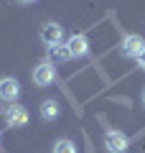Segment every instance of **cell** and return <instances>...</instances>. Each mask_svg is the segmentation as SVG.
Segmentation results:
<instances>
[{
	"label": "cell",
	"mask_w": 145,
	"mask_h": 153,
	"mask_svg": "<svg viewBox=\"0 0 145 153\" xmlns=\"http://www.w3.org/2000/svg\"><path fill=\"white\" fill-rule=\"evenodd\" d=\"M21 5H31V3H36V0H18Z\"/></svg>",
	"instance_id": "obj_12"
},
{
	"label": "cell",
	"mask_w": 145,
	"mask_h": 153,
	"mask_svg": "<svg viewBox=\"0 0 145 153\" xmlns=\"http://www.w3.org/2000/svg\"><path fill=\"white\" fill-rule=\"evenodd\" d=\"M51 56H54L56 61H66V59H71L69 56V51H66V46L61 44V46H54V49H51Z\"/></svg>",
	"instance_id": "obj_10"
},
{
	"label": "cell",
	"mask_w": 145,
	"mask_h": 153,
	"mask_svg": "<svg viewBox=\"0 0 145 153\" xmlns=\"http://www.w3.org/2000/svg\"><path fill=\"white\" fill-rule=\"evenodd\" d=\"M31 79H33L36 87H51V84L56 82V66H54V61L48 59V56H46V59H41L36 66H33Z\"/></svg>",
	"instance_id": "obj_1"
},
{
	"label": "cell",
	"mask_w": 145,
	"mask_h": 153,
	"mask_svg": "<svg viewBox=\"0 0 145 153\" xmlns=\"http://www.w3.org/2000/svg\"><path fill=\"white\" fill-rule=\"evenodd\" d=\"M135 61H138V66H140V69L145 71V49L140 51V56H138V59H135Z\"/></svg>",
	"instance_id": "obj_11"
},
{
	"label": "cell",
	"mask_w": 145,
	"mask_h": 153,
	"mask_svg": "<svg viewBox=\"0 0 145 153\" xmlns=\"http://www.w3.org/2000/svg\"><path fill=\"white\" fill-rule=\"evenodd\" d=\"M143 105H145V89H143Z\"/></svg>",
	"instance_id": "obj_13"
},
{
	"label": "cell",
	"mask_w": 145,
	"mask_h": 153,
	"mask_svg": "<svg viewBox=\"0 0 145 153\" xmlns=\"http://www.w3.org/2000/svg\"><path fill=\"white\" fill-rule=\"evenodd\" d=\"M3 120H5L8 128H26L28 120H31V115H28V110L23 107V105L13 102V105H8V107L3 110Z\"/></svg>",
	"instance_id": "obj_3"
},
{
	"label": "cell",
	"mask_w": 145,
	"mask_h": 153,
	"mask_svg": "<svg viewBox=\"0 0 145 153\" xmlns=\"http://www.w3.org/2000/svg\"><path fill=\"white\" fill-rule=\"evenodd\" d=\"M104 148H107V153H127L130 135L117 130V128H107L104 130Z\"/></svg>",
	"instance_id": "obj_2"
},
{
	"label": "cell",
	"mask_w": 145,
	"mask_h": 153,
	"mask_svg": "<svg viewBox=\"0 0 145 153\" xmlns=\"http://www.w3.org/2000/svg\"><path fill=\"white\" fill-rule=\"evenodd\" d=\"M66 51H69L71 59H81V56H89V41H87L84 33H74L64 41Z\"/></svg>",
	"instance_id": "obj_6"
},
{
	"label": "cell",
	"mask_w": 145,
	"mask_h": 153,
	"mask_svg": "<svg viewBox=\"0 0 145 153\" xmlns=\"http://www.w3.org/2000/svg\"><path fill=\"white\" fill-rule=\"evenodd\" d=\"M0 140H3V133H0Z\"/></svg>",
	"instance_id": "obj_14"
},
{
	"label": "cell",
	"mask_w": 145,
	"mask_h": 153,
	"mask_svg": "<svg viewBox=\"0 0 145 153\" xmlns=\"http://www.w3.org/2000/svg\"><path fill=\"white\" fill-rule=\"evenodd\" d=\"M143 49H145V38L140 36V33H127V36L120 41V54H122L125 59H138Z\"/></svg>",
	"instance_id": "obj_5"
},
{
	"label": "cell",
	"mask_w": 145,
	"mask_h": 153,
	"mask_svg": "<svg viewBox=\"0 0 145 153\" xmlns=\"http://www.w3.org/2000/svg\"><path fill=\"white\" fill-rule=\"evenodd\" d=\"M18 97H21V82L16 76H0V100L13 105Z\"/></svg>",
	"instance_id": "obj_7"
},
{
	"label": "cell",
	"mask_w": 145,
	"mask_h": 153,
	"mask_svg": "<svg viewBox=\"0 0 145 153\" xmlns=\"http://www.w3.org/2000/svg\"><path fill=\"white\" fill-rule=\"evenodd\" d=\"M51 153H76V146L69 140V138H59L51 148Z\"/></svg>",
	"instance_id": "obj_9"
},
{
	"label": "cell",
	"mask_w": 145,
	"mask_h": 153,
	"mask_svg": "<svg viewBox=\"0 0 145 153\" xmlns=\"http://www.w3.org/2000/svg\"><path fill=\"white\" fill-rule=\"evenodd\" d=\"M38 115H41L43 123H54L56 117L61 115V105L56 102V100H43L41 107H38Z\"/></svg>",
	"instance_id": "obj_8"
},
{
	"label": "cell",
	"mask_w": 145,
	"mask_h": 153,
	"mask_svg": "<svg viewBox=\"0 0 145 153\" xmlns=\"http://www.w3.org/2000/svg\"><path fill=\"white\" fill-rule=\"evenodd\" d=\"M41 41L48 46V49H54V46H61L64 44V38H66V33H64V26L61 23H54V21H48V23H43L41 26Z\"/></svg>",
	"instance_id": "obj_4"
}]
</instances>
